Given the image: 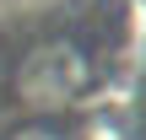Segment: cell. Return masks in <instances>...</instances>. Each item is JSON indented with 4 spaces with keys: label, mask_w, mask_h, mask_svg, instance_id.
I'll use <instances>...</instances> for the list:
<instances>
[{
    "label": "cell",
    "mask_w": 146,
    "mask_h": 140,
    "mask_svg": "<svg viewBox=\"0 0 146 140\" xmlns=\"http://www.w3.org/2000/svg\"><path fill=\"white\" fill-rule=\"evenodd\" d=\"M81 76H87V65H81V54L70 43H38L16 70V92L33 108H54L81 86Z\"/></svg>",
    "instance_id": "cell-1"
},
{
    "label": "cell",
    "mask_w": 146,
    "mask_h": 140,
    "mask_svg": "<svg viewBox=\"0 0 146 140\" xmlns=\"http://www.w3.org/2000/svg\"><path fill=\"white\" fill-rule=\"evenodd\" d=\"M22 140H54V135H49V129H27Z\"/></svg>",
    "instance_id": "cell-2"
}]
</instances>
